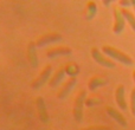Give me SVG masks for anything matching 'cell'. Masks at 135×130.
Returning a JSON list of instances; mask_svg holds the SVG:
<instances>
[{
  "label": "cell",
  "instance_id": "6da1fadb",
  "mask_svg": "<svg viewBox=\"0 0 135 130\" xmlns=\"http://www.w3.org/2000/svg\"><path fill=\"white\" fill-rule=\"evenodd\" d=\"M102 52L105 54V56L109 57L110 59L116 61V62H120V63H122L124 65L131 66V65L134 64L133 58H132L129 54H127V53H124V52L120 51V50H117L116 47L109 46V45H104V46H102Z\"/></svg>",
  "mask_w": 135,
  "mask_h": 130
},
{
  "label": "cell",
  "instance_id": "7a4b0ae2",
  "mask_svg": "<svg viewBox=\"0 0 135 130\" xmlns=\"http://www.w3.org/2000/svg\"><path fill=\"white\" fill-rule=\"evenodd\" d=\"M86 101V91L81 90L78 92V95L76 96L74 102V109H72V115L74 118L77 123H81L83 119V107L85 105Z\"/></svg>",
  "mask_w": 135,
  "mask_h": 130
},
{
  "label": "cell",
  "instance_id": "3957f363",
  "mask_svg": "<svg viewBox=\"0 0 135 130\" xmlns=\"http://www.w3.org/2000/svg\"><path fill=\"white\" fill-rule=\"evenodd\" d=\"M91 57H93V59L96 63H98L104 67H108V69H114V67L116 66L115 62L113 61V59H110L108 56H105L97 47H93V49H91Z\"/></svg>",
  "mask_w": 135,
  "mask_h": 130
},
{
  "label": "cell",
  "instance_id": "277c9868",
  "mask_svg": "<svg viewBox=\"0 0 135 130\" xmlns=\"http://www.w3.org/2000/svg\"><path fill=\"white\" fill-rule=\"evenodd\" d=\"M126 26V19L122 13V8L120 6L114 7V25H113V32L115 34H120L123 32Z\"/></svg>",
  "mask_w": 135,
  "mask_h": 130
},
{
  "label": "cell",
  "instance_id": "5b68a950",
  "mask_svg": "<svg viewBox=\"0 0 135 130\" xmlns=\"http://www.w3.org/2000/svg\"><path fill=\"white\" fill-rule=\"evenodd\" d=\"M51 73H52V66L51 65H46V66L40 71V73L38 74L37 78L31 83V88L35 89V90L40 89L47 81H50V78H51Z\"/></svg>",
  "mask_w": 135,
  "mask_h": 130
},
{
  "label": "cell",
  "instance_id": "8992f818",
  "mask_svg": "<svg viewBox=\"0 0 135 130\" xmlns=\"http://www.w3.org/2000/svg\"><path fill=\"white\" fill-rule=\"evenodd\" d=\"M62 40V34L57 32H51V33H46V34H43L36 40V46L37 47H42L45 46L47 44H51V43H56Z\"/></svg>",
  "mask_w": 135,
  "mask_h": 130
},
{
  "label": "cell",
  "instance_id": "52a82bcc",
  "mask_svg": "<svg viewBox=\"0 0 135 130\" xmlns=\"http://www.w3.org/2000/svg\"><path fill=\"white\" fill-rule=\"evenodd\" d=\"M115 101H116V104L119 105L121 110L126 111L128 109V104H127L126 101V88L122 84L117 85L116 90H115Z\"/></svg>",
  "mask_w": 135,
  "mask_h": 130
},
{
  "label": "cell",
  "instance_id": "ba28073f",
  "mask_svg": "<svg viewBox=\"0 0 135 130\" xmlns=\"http://www.w3.org/2000/svg\"><path fill=\"white\" fill-rule=\"evenodd\" d=\"M36 108H37L38 111V116H39V119L44 123H46L49 121V114H47L46 110V105H45V101L43 97H37L36 98Z\"/></svg>",
  "mask_w": 135,
  "mask_h": 130
},
{
  "label": "cell",
  "instance_id": "9c48e42d",
  "mask_svg": "<svg viewBox=\"0 0 135 130\" xmlns=\"http://www.w3.org/2000/svg\"><path fill=\"white\" fill-rule=\"evenodd\" d=\"M105 111H107V114L109 115L114 121H116V123H119L120 126L123 127V128H127L128 123H127L126 117H124L123 115L119 111V110H116L115 108H113V107H107L105 108Z\"/></svg>",
  "mask_w": 135,
  "mask_h": 130
},
{
  "label": "cell",
  "instance_id": "30bf717a",
  "mask_svg": "<svg viewBox=\"0 0 135 130\" xmlns=\"http://www.w3.org/2000/svg\"><path fill=\"white\" fill-rule=\"evenodd\" d=\"M76 83H77V78H76V77H70L65 83H64V85L61 88V90L58 91L57 97H58L59 99H64V98H65L66 96L70 93V91L75 88Z\"/></svg>",
  "mask_w": 135,
  "mask_h": 130
},
{
  "label": "cell",
  "instance_id": "8fae6325",
  "mask_svg": "<svg viewBox=\"0 0 135 130\" xmlns=\"http://www.w3.org/2000/svg\"><path fill=\"white\" fill-rule=\"evenodd\" d=\"M26 56H27V61L31 64L32 67H37L38 65V57H37V46H36V42H30L26 49Z\"/></svg>",
  "mask_w": 135,
  "mask_h": 130
},
{
  "label": "cell",
  "instance_id": "7c38bea8",
  "mask_svg": "<svg viewBox=\"0 0 135 130\" xmlns=\"http://www.w3.org/2000/svg\"><path fill=\"white\" fill-rule=\"evenodd\" d=\"M71 53H72V50L68 46H55L46 50V56L49 58H56L58 56H68V54H71Z\"/></svg>",
  "mask_w": 135,
  "mask_h": 130
},
{
  "label": "cell",
  "instance_id": "4fadbf2b",
  "mask_svg": "<svg viewBox=\"0 0 135 130\" xmlns=\"http://www.w3.org/2000/svg\"><path fill=\"white\" fill-rule=\"evenodd\" d=\"M107 83H108L107 77H104V76H94L89 79L88 89L90 91H95L96 89L101 88V86H104Z\"/></svg>",
  "mask_w": 135,
  "mask_h": 130
},
{
  "label": "cell",
  "instance_id": "5bb4252c",
  "mask_svg": "<svg viewBox=\"0 0 135 130\" xmlns=\"http://www.w3.org/2000/svg\"><path fill=\"white\" fill-rule=\"evenodd\" d=\"M66 74V72H65V69H64V66H62L61 69H58L56 72H55V74L50 78V81H49V85H50V88H56L57 85H58L59 83L62 82V79L64 78V76Z\"/></svg>",
  "mask_w": 135,
  "mask_h": 130
},
{
  "label": "cell",
  "instance_id": "9a60e30c",
  "mask_svg": "<svg viewBox=\"0 0 135 130\" xmlns=\"http://www.w3.org/2000/svg\"><path fill=\"white\" fill-rule=\"evenodd\" d=\"M96 12H97V6H96L95 1H89L86 2L85 11H84V16H85L86 20H91L95 17Z\"/></svg>",
  "mask_w": 135,
  "mask_h": 130
},
{
  "label": "cell",
  "instance_id": "2e32d148",
  "mask_svg": "<svg viewBox=\"0 0 135 130\" xmlns=\"http://www.w3.org/2000/svg\"><path fill=\"white\" fill-rule=\"evenodd\" d=\"M122 13H123L124 19L129 24L131 28L135 32V14L132 11H129L128 8H122Z\"/></svg>",
  "mask_w": 135,
  "mask_h": 130
},
{
  "label": "cell",
  "instance_id": "e0dca14e",
  "mask_svg": "<svg viewBox=\"0 0 135 130\" xmlns=\"http://www.w3.org/2000/svg\"><path fill=\"white\" fill-rule=\"evenodd\" d=\"M64 69H65L66 74H69L71 77H76V74L79 72V67L77 66V64H74V63H68L64 66Z\"/></svg>",
  "mask_w": 135,
  "mask_h": 130
},
{
  "label": "cell",
  "instance_id": "ac0fdd59",
  "mask_svg": "<svg viewBox=\"0 0 135 130\" xmlns=\"http://www.w3.org/2000/svg\"><path fill=\"white\" fill-rule=\"evenodd\" d=\"M102 103V98H100L98 96L93 95L90 97H86L85 105L86 107H95V105H100Z\"/></svg>",
  "mask_w": 135,
  "mask_h": 130
},
{
  "label": "cell",
  "instance_id": "d6986e66",
  "mask_svg": "<svg viewBox=\"0 0 135 130\" xmlns=\"http://www.w3.org/2000/svg\"><path fill=\"white\" fill-rule=\"evenodd\" d=\"M131 111L133 116H135V88L131 92Z\"/></svg>",
  "mask_w": 135,
  "mask_h": 130
},
{
  "label": "cell",
  "instance_id": "ffe728a7",
  "mask_svg": "<svg viewBox=\"0 0 135 130\" xmlns=\"http://www.w3.org/2000/svg\"><path fill=\"white\" fill-rule=\"evenodd\" d=\"M119 5L121 8H128V7L133 6V1H131V0H120Z\"/></svg>",
  "mask_w": 135,
  "mask_h": 130
},
{
  "label": "cell",
  "instance_id": "44dd1931",
  "mask_svg": "<svg viewBox=\"0 0 135 130\" xmlns=\"http://www.w3.org/2000/svg\"><path fill=\"white\" fill-rule=\"evenodd\" d=\"M82 130H110V128L105 126H94V127H88V128Z\"/></svg>",
  "mask_w": 135,
  "mask_h": 130
},
{
  "label": "cell",
  "instance_id": "7402d4cb",
  "mask_svg": "<svg viewBox=\"0 0 135 130\" xmlns=\"http://www.w3.org/2000/svg\"><path fill=\"white\" fill-rule=\"evenodd\" d=\"M112 4V1H104V5H110Z\"/></svg>",
  "mask_w": 135,
  "mask_h": 130
},
{
  "label": "cell",
  "instance_id": "603a6c76",
  "mask_svg": "<svg viewBox=\"0 0 135 130\" xmlns=\"http://www.w3.org/2000/svg\"><path fill=\"white\" fill-rule=\"evenodd\" d=\"M133 79H134V82H135V70L133 71Z\"/></svg>",
  "mask_w": 135,
  "mask_h": 130
},
{
  "label": "cell",
  "instance_id": "cb8c5ba5",
  "mask_svg": "<svg viewBox=\"0 0 135 130\" xmlns=\"http://www.w3.org/2000/svg\"><path fill=\"white\" fill-rule=\"evenodd\" d=\"M133 8H134V11H135V0H133Z\"/></svg>",
  "mask_w": 135,
  "mask_h": 130
}]
</instances>
